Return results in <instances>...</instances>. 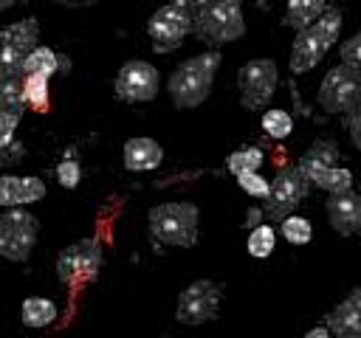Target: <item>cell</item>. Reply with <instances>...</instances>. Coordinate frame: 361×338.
Instances as JSON below:
<instances>
[{"label":"cell","instance_id":"cell-27","mask_svg":"<svg viewBox=\"0 0 361 338\" xmlns=\"http://www.w3.org/2000/svg\"><path fill=\"white\" fill-rule=\"evenodd\" d=\"M259 124H262V132L271 135V138H276V141H282V138H288V135L293 132V118H290V113H288V110H279V107L265 110Z\"/></svg>","mask_w":361,"mask_h":338},{"label":"cell","instance_id":"cell-15","mask_svg":"<svg viewBox=\"0 0 361 338\" xmlns=\"http://www.w3.org/2000/svg\"><path fill=\"white\" fill-rule=\"evenodd\" d=\"M121 158H124V166L130 172H152V169H158L164 163V146L155 138L135 135V138L124 141Z\"/></svg>","mask_w":361,"mask_h":338},{"label":"cell","instance_id":"cell-22","mask_svg":"<svg viewBox=\"0 0 361 338\" xmlns=\"http://www.w3.org/2000/svg\"><path fill=\"white\" fill-rule=\"evenodd\" d=\"M48 84H51V76H45V73H25L23 76L25 104L31 110H37V113L48 110Z\"/></svg>","mask_w":361,"mask_h":338},{"label":"cell","instance_id":"cell-21","mask_svg":"<svg viewBox=\"0 0 361 338\" xmlns=\"http://www.w3.org/2000/svg\"><path fill=\"white\" fill-rule=\"evenodd\" d=\"M25 73H45V76L59 73V54L45 45H34L23 59V76Z\"/></svg>","mask_w":361,"mask_h":338},{"label":"cell","instance_id":"cell-23","mask_svg":"<svg viewBox=\"0 0 361 338\" xmlns=\"http://www.w3.org/2000/svg\"><path fill=\"white\" fill-rule=\"evenodd\" d=\"M265 163V152L259 146H240L226 158V169L231 175H243V172H259V166Z\"/></svg>","mask_w":361,"mask_h":338},{"label":"cell","instance_id":"cell-37","mask_svg":"<svg viewBox=\"0 0 361 338\" xmlns=\"http://www.w3.org/2000/svg\"><path fill=\"white\" fill-rule=\"evenodd\" d=\"M262 220H265V217H262V206H251V208L245 211V225H248V228H254V225L262 223Z\"/></svg>","mask_w":361,"mask_h":338},{"label":"cell","instance_id":"cell-16","mask_svg":"<svg viewBox=\"0 0 361 338\" xmlns=\"http://www.w3.org/2000/svg\"><path fill=\"white\" fill-rule=\"evenodd\" d=\"M338 158H341V152H338V146L333 144V141H327V138H319V141H313L307 149H305V155L299 158V172L307 177V183H310V177L319 172V169H324V166H333V163H338Z\"/></svg>","mask_w":361,"mask_h":338},{"label":"cell","instance_id":"cell-32","mask_svg":"<svg viewBox=\"0 0 361 338\" xmlns=\"http://www.w3.org/2000/svg\"><path fill=\"white\" fill-rule=\"evenodd\" d=\"M45 197V183L37 175H25L20 177V206H31L39 203Z\"/></svg>","mask_w":361,"mask_h":338},{"label":"cell","instance_id":"cell-34","mask_svg":"<svg viewBox=\"0 0 361 338\" xmlns=\"http://www.w3.org/2000/svg\"><path fill=\"white\" fill-rule=\"evenodd\" d=\"M338 59L347 62V65H353V68H361V31L353 34L350 39H344L338 45Z\"/></svg>","mask_w":361,"mask_h":338},{"label":"cell","instance_id":"cell-11","mask_svg":"<svg viewBox=\"0 0 361 338\" xmlns=\"http://www.w3.org/2000/svg\"><path fill=\"white\" fill-rule=\"evenodd\" d=\"M158 87H161L158 68L149 65L147 59H127L118 68V76H116V84H113L116 99L127 101V104L152 101L158 96Z\"/></svg>","mask_w":361,"mask_h":338},{"label":"cell","instance_id":"cell-17","mask_svg":"<svg viewBox=\"0 0 361 338\" xmlns=\"http://www.w3.org/2000/svg\"><path fill=\"white\" fill-rule=\"evenodd\" d=\"M37 42H39V23H37V17L17 20L11 25L0 28V45H11V48H20V51L28 54Z\"/></svg>","mask_w":361,"mask_h":338},{"label":"cell","instance_id":"cell-4","mask_svg":"<svg viewBox=\"0 0 361 338\" xmlns=\"http://www.w3.org/2000/svg\"><path fill=\"white\" fill-rule=\"evenodd\" d=\"M316 101L330 115H347L361 107V68H353L347 62L333 65L319 84Z\"/></svg>","mask_w":361,"mask_h":338},{"label":"cell","instance_id":"cell-24","mask_svg":"<svg viewBox=\"0 0 361 338\" xmlns=\"http://www.w3.org/2000/svg\"><path fill=\"white\" fill-rule=\"evenodd\" d=\"M245 248H248V254H251L254 259H265V256H271L274 248H276V231H274V225H268V223H257V225L248 231V242H245Z\"/></svg>","mask_w":361,"mask_h":338},{"label":"cell","instance_id":"cell-6","mask_svg":"<svg viewBox=\"0 0 361 338\" xmlns=\"http://www.w3.org/2000/svg\"><path fill=\"white\" fill-rule=\"evenodd\" d=\"M39 237V220L25 211L23 206L3 208L0 217V256L8 262H25L37 245Z\"/></svg>","mask_w":361,"mask_h":338},{"label":"cell","instance_id":"cell-14","mask_svg":"<svg viewBox=\"0 0 361 338\" xmlns=\"http://www.w3.org/2000/svg\"><path fill=\"white\" fill-rule=\"evenodd\" d=\"M330 327V335L338 338H361V287L350 290L347 299H341L324 318Z\"/></svg>","mask_w":361,"mask_h":338},{"label":"cell","instance_id":"cell-42","mask_svg":"<svg viewBox=\"0 0 361 338\" xmlns=\"http://www.w3.org/2000/svg\"><path fill=\"white\" fill-rule=\"evenodd\" d=\"M65 3H71V6H85V3H90V0H65Z\"/></svg>","mask_w":361,"mask_h":338},{"label":"cell","instance_id":"cell-31","mask_svg":"<svg viewBox=\"0 0 361 338\" xmlns=\"http://www.w3.org/2000/svg\"><path fill=\"white\" fill-rule=\"evenodd\" d=\"M56 180H59V186H65V189H76V186H79V180H82V166H79V161H76L73 155H68V158H62V161L56 163Z\"/></svg>","mask_w":361,"mask_h":338},{"label":"cell","instance_id":"cell-18","mask_svg":"<svg viewBox=\"0 0 361 338\" xmlns=\"http://www.w3.org/2000/svg\"><path fill=\"white\" fill-rule=\"evenodd\" d=\"M327 0H288L285 6V14H282V23L293 31L299 28H307L322 11H324Z\"/></svg>","mask_w":361,"mask_h":338},{"label":"cell","instance_id":"cell-9","mask_svg":"<svg viewBox=\"0 0 361 338\" xmlns=\"http://www.w3.org/2000/svg\"><path fill=\"white\" fill-rule=\"evenodd\" d=\"M223 301V287L214 279H195L192 284H186L178 296V307H175V318L186 327H197L206 321L217 318Z\"/></svg>","mask_w":361,"mask_h":338},{"label":"cell","instance_id":"cell-36","mask_svg":"<svg viewBox=\"0 0 361 338\" xmlns=\"http://www.w3.org/2000/svg\"><path fill=\"white\" fill-rule=\"evenodd\" d=\"M344 121H347V132H350L353 146L361 152V107H355L353 113H347V115H344Z\"/></svg>","mask_w":361,"mask_h":338},{"label":"cell","instance_id":"cell-28","mask_svg":"<svg viewBox=\"0 0 361 338\" xmlns=\"http://www.w3.org/2000/svg\"><path fill=\"white\" fill-rule=\"evenodd\" d=\"M313 28H316V34L333 48L336 45V39H338V31H341V11L338 8H333V6H324V11L310 23Z\"/></svg>","mask_w":361,"mask_h":338},{"label":"cell","instance_id":"cell-10","mask_svg":"<svg viewBox=\"0 0 361 338\" xmlns=\"http://www.w3.org/2000/svg\"><path fill=\"white\" fill-rule=\"evenodd\" d=\"M147 34L158 54H169L180 48V42L192 34V14L178 0H172L147 20Z\"/></svg>","mask_w":361,"mask_h":338},{"label":"cell","instance_id":"cell-5","mask_svg":"<svg viewBox=\"0 0 361 338\" xmlns=\"http://www.w3.org/2000/svg\"><path fill=\"white\" fill-rule=\"evenodd\" d=\"M307 192H310V183H307V177L299 172V166H296V163L282 166V169L274 175L268 194L262 197V217H265L268 223H279L282 217H288L290 211H296V208L305 203Z\"/></svg>","mask_w":361,"mask_h":338},{"label":"cell","instance_id":"cell-19","mask_svg":"<svg viewBox=\"0 0 361 338\" xmlns=\"http://www.w3.org/2000/svg\"><path fill=\"white\" fill-rule=\"evenodd\" d=\"M20 318L25 327H48L56 321V304L45 296H28L20 307Z\"/></svg>","mask_w":361,"mask_h":338},{"label":"cell","instance_id":"cell-25","mask_svg":"<svg viewBox=\"0 0 361 338\" xmlns=\"http://www.w3.org/2000/svg\"><path fill=\"white\" fill-rule=\"evenodd\" d=\"M25 90H23V76H8L0 79V110L23 115L25 110Z\"/></svg>","mask_w":361,"mask_h":338},{"label":"cell","instance_id":"cell-38","mask_svg":"<svg viewBox=\"0 0 361 338\" xmlns=\"http://www.w3.org/2000/svg\"><path fill=\"white\" fill-rule=\"evenodd\" d=\"M178 3H180V6H183L189 14H192V20H195V14H197L200 8H206L212 0H178Z\"/></svg>","mask_w":361,"mask_h":338},{"label":"cell","instance_id":"cell-12","mask_svg":"<svg viewBox=\"0 0 361 338\" xmlns=\"http://www.w3.org/2000/svg\"><path fill=\"white\" fill-rule=\"evenodd\" d=\"M327 211V223L336 234L341 237H353L361 234V194L347 189V192H336L327 197L324 203Z\"/></svg>","mask_w":361,"mask_h":338},{"label":"cell","instance_id":"cell-30","mask_svg":"<svg viewBox=\"0 0 361 338\" xmlns=\"http://www.w3.org/2000/svg\"><path fill=\"white\" fill-rule=\"evenodd\" d=\"M234 177H237V186L248 197H257V200H262L268 194V189H271V180H265L259 172H243V175H234Z\"/></svg>","mask_w":361,"mask_h":338},{"label":"cell","instance_id":"cell-41","mask_svg":"<svg viewBox=\"0 0 361 338\" xmlns=\"http://www.w3.org/2000/svg\"><path fill=\"white\" fill-rule=\"evenodd\" d=\"M17 0H0V11H6V8H11Z\"/></svg>","mask_w":361,"mask_h":338},{"label":"cell","instance_id":"cell-40","mask_svg":"<svg viewBox=\"0 0 361 338\" xmlns=\"http://www.w3.org/2000/svg\"><path fill=\"white\" fill-rule=\"evenodd\" d=\"M71 70V59L65 54H59V73H68Z\"/></svg>","mask_w":361,"mask_h":338},{"label":"cell","instance_id":"cell-7","mask_svg":"<svg viewBox=\"0 0 361 338\" xmlns=\"http://www.w3.org/2000/svg\"><path fill=\"white\" fill-rule=\"evenodd\" d=\"M102 270V242L99 237H85L68 248L59 251L56 256V279L68 287L93 282Z\"/></svg>","mask_w":361,"mask_h":338},{"label":"cell","instance_id":"cell-3","mask_svg":"<svg viewBox=\"0 0 361 338\" xmlns=\"http://www.w3.org/2000/svg\"><path fill=\"white\" fill-rule=\"evenodd\" d=\"M192 34L206 45H226L245 34L243 0H212L192 20Z\"/></svg>","mask_w":361,"mask_h":338},{"label":"cell","instance_id":"cell-2","mask_svg":"<svg viewBox=\"0 0 361 338\" xmlns=\"http://www.w3.org/2000/svg\"><path fill=\"white\" fill-rule=\"evenodd\" d=\"M197 206L186 200L158 203L147 214V225L155 242L169 248H192L197 242Z\"/></svg>","mask_w":361,"mask_h":338},{"label":"cell","instance_id":"cell-1","mask_svg":"<svg viewBox=\"0 0 361 338\" xmlns=\"http://www.w3.org/2000/svg\"><path fill=\"white\" fill-rule=\"evenodd\" d=\"M220 62H223V56H220L217 48H209L203 54H195V56L183 59L166 79V93H169L172 104L180 107V110L200 107L212 96Z\"/></svg>","mask_w":361,"mask_h":338},{"label":"cell","instance_id":"cell-39","mask_svg":"<svg viewBox=\"0 0 361 338\" xmlns=\"http://www.w3.org/2000/svg\"><path fill=\"white\" fill-rule=\"evenodd\" d=\"M305 338H330V327L327 324H319V327H310L305 332Z\"/></svg>","mask_w":361,"mask_h":338},{"label":"cell","instance_id":"cell-13","mask_svg":"<svg viewBox=\"0 0 361 338\" xmlns=\"http://www.w3.org/2000/svg\"><path fill=\"white\" fill-rule=\"evenodd\" d=\"M327 51H330V45L316 34L313 25L299 28L293 37V45H290V73H310L324 59Z\"/></svg>","mask_w":361,"mask_h":338},{"label":"cell","instance_id":"cell-33","mask_svg":"<svg viewBox=\"0 0 361 338\" xmlns=\"http://www.w3.org/2000/svg\"><path fill=\"white\" fill-rule=\"evenodd\" d=\"M0 206L3 208L20 206V177L17 175H0Z\"/></svg>","mask_w":361,"mask_h":338},{"label":"cell","instance_id":"cell-29","mask_svg":"<svg viewBox=\"0 0 361 338\" xmlns=\"http://www.w3.org/2000/svg\"><path fill=\"white\" fill-rule=\"evenodd\" d=\"M23 59H25V51L11 48V45H0V79L23 76Z\"/></svg>","mask_w":361,"mask_h":338},{"label":"cell","instance_id":"cell-8","mask_svg":"<svg viewBox=\"0 0 361 338\" xmlns=\"http://www.w3.org/2000/svg\"><path fill=\"white\" fill-rule=\"evenodd\" d=\"M279 84V70L274 59H248L240 73H237V87H240V104L245 110H265L276 93Z\"/></svg>","mask_w":361,"mask_h":338},{"label":"cell","instance_id":"cell-20","mask_svg":"<svg viewBox=\"0 0 361 338\" xmlns=\"http://www.w3.org/2000/svg\"><path fill=\"white\" fill-rule=\"evenodd\" d=\"M310 186H316V189H322V192H327V194L347 192V189H353V172H350L347 166L333 163V166L319 169V172L310 177Z\"/></svg>","mask_w":361,"mask_h":338},{"label":"cell","instance_id":"cell-35","mask_svg":"<svg viewBox=\"0 0 361 338\" xmlns=\"http://www.w3.org/2000/svg\"><path fill=\"white\" fill-rule=\"evenodd\" d=\"M17 124H20V115H17V113H6V110H0V149L8 146V144L14 141Z\"/></svg>","mask_w":361,"mask_h":338},{"label":"cell","instance_id":"cell-26","mask_svg":"<svg viewBox=\"0 0 361 338\" xmlns=\"http://www.w3.org/2000/svg\"><path fill=\"white\" fill-rule=\"evenodd\" d=\"M279 231L290 245H307L313 239V225L307 217H299L296 211H290L288 217L279 220Z\"/></svg>","mask_w":361,"mask_h":338}]
</instances>
